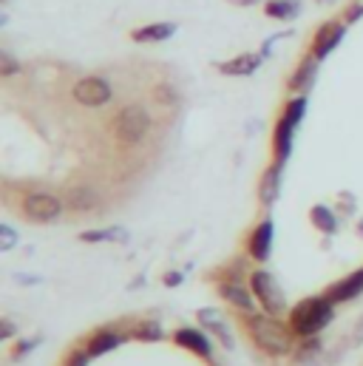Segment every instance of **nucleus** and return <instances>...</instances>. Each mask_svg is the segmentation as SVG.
Returning <instances> with one entry per match:
<instances>
[{"label": "nucleus", "mask_w": 363, "mask_h": 366, "mask_svg": "<svg viewBox=\"0 0 363 366\" xmlns=\"http://www.w3.org/2000/svg\"><path fill=\"white\" fill-rule=\"evenodd\" d=\"M179 278H182V275H179V273H171V275H168V281H165V284H168V287H176V284H179Z\"/></svg>", "instance_id": "obj_31"}, {"label": "nucleus", "mask_w": 363, "mask_h": 366, "mask_svg": "<svg viewBox=\"0 0 363 366\" xmlns=\"http://www.w3.org/2000/svg\"><path fill=\"white\" fill-rule=\"evenodd\" d=\"M15 244H18V233H15V228H12V225H0V250L9 253Z\"/></svg>", "instance_id": "obj_24"}, {"label": "nucleus", "mask_w": 363, "mask_h": 366, "mask_svg": "<svg viewBox=\"0 0 363 366\" xmlns=\"http://www.w3.org/2000/svg\"><path fill=\"white\" fill-rule=\"evenodd\" d=\"M71 97H74V103L83 105V108H103V105H108L114 100V89H111L108 80L91 74V77H83V80L74 83Z\"/></svg>", "instance_id": "obj_7"}, {"label": "nucleus", "mask_w": 363, "mask_h": 366, "mask_svg": "<svg viewBox=\"0 0 363 366\" xmlns=\"http://www.w3.org/2000/svg\"><path fill=\"white\" fill-rule=\"evenodd\" d=\"M272 236H275V222H272L270 216H264L261 222L250 230V239H247V253H250L253 261L264 264L270 259V253H272Z\"/></svg>", "instance_id": "obj_9"}, {"label": "nucleus", "mask_w": 363, "mask_h": 366, "mask_svg": "<svg viewBox=\"0 0 363 366\" xmlns=\"http://www.w3.org/2000/svg\"><path fill=\"white\" fill-rule=\"evenodd\" d=\"M154 97H157V103H162V105H176V91L168 86V83H162V86H157L154 89Z\"/></svg>", "instance_id": "obj_25"}, {"label": "nucleus", "mask_w": 363, "mask_h": 366, "mask_svg": "<svg viewBox=\"0 0 363 366\" xmlns=\"http://www.w3.org/2000/svg\"><path fill=\"white\" fill-rule=\"evenodd\" d=\"M343 34H346V20H329V23H324V26H318V32H315V37H312L310 54H315L318 60L329 57V54L341 46Z\"/></svg>", "instance_id": "obj_10"}, {"label": "nucleus", "mask_w": 363, "mask_h": 366, "mask_svg": "<svg viewBox=\"0 0 363 366\" xmlns=\"http://www.w3.org/2000/svg\"><path fill=\"white\" fill-rule=\"evenodd\" d=\"M62 202H65V210L71 213H94L100 207V190L88 188V185H74V188H65L62 193Z\"/></svg>", "instance_id": "obj_12"}, {"label": "nucleus", "mask_w": 363, "mask_h": 366, "mask_svg": "<svg viewBox=\"0 0 363 366\" xmlns=\"http://www.w3.org/2000/svg\"><path fill=\"white\" fill-rule=\"evenodd\" d=\"M0 63H4V77H12L15 71H18V63L12 60L9 51H0Z\"/></svg>", "instance_id": "obj_28"}, {"label": "nucleus", "mask_w": 363, "mask_h": 366, "mask_svg": "<svg viewBox=\"0 0 363 366\" xmlns=\"http://www.w3.org/2000/svg\"><path fill=\"white\" fill-rule=\"evenodd\" d=\"M284 165L281 162H272L267 171H264V176H261V182H258V202L264 204V207H270L275 199H278V190H281V171Z\"/></svg>", "instance_id": "obj_17"}, {"label": "nucleus", "mask_w": 363, "mask_h": 366, "mask_svg": "<svg viewBox=\"0 0 363 366\" xmlns=\"http://www.w3.org/2000/svg\"><path fill=\"white\" fill-rule=\"evenodd\" d=\"M335 318V304L324 296H307L286 313V324L296 338H318Z\"/></svg>", "instance_id": "obj_2"}, {"label": "nucleus", "mask_w": 363, "mask_h": 366, "mask_svg": "<svg viewBox=\"0 0 363 366\" xmlns=\"http://www.w3.org/2000/svg\"><path fill=\"white\" fill-rule=\"evenodd\" d=\"M261 63H264V54L244 51V54H236L225 63H216V68H219V74H225V77H250L261 68Z\"/></svg>", "instance_id": "obj_13"}, {"label": "nucleus", "mask_w": 363, "mask_h": 366, "mask_svg": "<svg viewBox=\"0 0 363 366\" xmlns=\"http://www.w3.org/2000/svg\"><path fill=\"white\" fill-rule=\"evenodd\" d=\"M318 65H321V60H318L315 54H307V57L293 68V74H289L286 89H289V91H296V94H307V91L315 86Z\"/></svg>", "instance_id": "obj_14"}, {"label": "nucleus", "mask_w": 363, "mask_h": 366, "mask_svg": "<svg viewBox=\"0 0 363 366\" xmlns=\"http://www.w3.org/2000/svg\"><path fill=\"white\" fill-rule=\"evenodd\" d=\"M32 344H34V341H20V344H18V352H15V358H20V355H26V352L32 349Z\"/></svg>", "instance_id": "obj_30"}, {"label": "nucleus", "mask_w": 363, "mask_h": 366, "mask_svg": "<svg viewBox=\"0 0 363 366\" xmlns=\"http://www.w3.org/2000/svg\"><path fill=\"white\" fill-rule=\"evenodd\" d=\"M310 218H312V225H315L321 233H326V236H332V233L338 230V213L329 210L326 204H315V207L310 210Z\"/></svg>", "instance_id": "obj_21"}, {"label": "nucleus", "mask_w": 363, "mask_h": 366, "mask_svg": "<svg viewBox=\"0 0 363 366\" xmlns=\"http://www.w3.org/2000/svg\"><path fill=\"white\" fill-rule=\"evenodd\" d=\"M176 32H179L176 23L159 20V23H148V26L133 29V32H131V40H133V43H165V40H171Z\"/></svg>", "instance_id": "obj_16"}, {"label": "nucleus", "mask_w": 363, "mask_h": 366, "mask_svg": "<svg viewBox=\"0 0 363 366\" xmlns=\"http://www.w3.org/2000/svg\"><path fill=\"white\" fill-rule=\"evenodd\" d=\"M307 114V97L298 94L296 100H289L272 128V157L275 162H286L289 154H293V142H296V131H298V122L304 119Z\"/></svg>", "instance_id": "obj_3"}, {"label": "nucleus", "mask_w": 363, "mask_h": 366, "mask_svg": "<svg viewBox=\"0 0 363 366\" xmlns=\"http://www.w3.org/2000/svg\"><path fill=\"white\" fill-rule=\"evenodd\" d=\"M233 6H253V4H258V0H230Z\"/></svg>", "instance_id": "obj_32"}, {"label": "nucleus", "mask_w": 363, "mask_h": 366, "mask_svg": "<svg viewBox=\"0 0 363 366\" xmlns=\"http://www.w3.org/2000/svg\"><path fill=\"white\" fill-rule=\"evenodd\" d=\"M357 18H363V0H352V4L346 6V12H343V20H346V23H355Z\"/></svg>", "instance_id": "obj_26"}, {"label": "nucleus", "mask_w": 363, "mask_h": 366, "mask_svg": "<svg viewBox=\"0 0 363 366\" xmlns=\"http://www.w3.org/2000/svg\"><path fill=\"white\" fill-rule=\"evenodd\" d=\"M324 296H326L335 307H338V304H349V301L360 299V296H363V267H360V270H355V273H349L346 278L335 281L332 287H326Z\"/></svg>", "instance_id": "obj_11"}, {"label": "nucleus", "mask_w": 363, "mask_h": 366, "mask_svg": "<svg viewBox=\"0 0 363 366\" xmlns=\"http://www.w3.org/2000/svg\"><path fill=\"white\" fill-rule=\"evenodd\" d=\"M173 341H176L182 349H187V352L204 358V360H210V355H213V344H210L207 332H202V329H196V327H179V329L173 332Z\"/></svg>", "instance_id": "obj_15"}, {"label": "nucleus", "mask_w": 363, "mask_h": 366, "mask_svg": "<svg viewBox=\"0 0 363 366\" xmlns=\"http://www.w3.org/2000/svg\"><path fill=\"white\" fill-rule=\"evenodd\" d=\"M0 327H4V329H0V338H4V341H9V338L15 335V324H12L9 318H4V321H0Z\"/></svg>", "instance_id": "obj_29"}, {"label": "nucleus", "mask_w": 363, "mask_h": 366, "mask_svg": "<svg viewBox=\"0 0 363 366\" xmlns=\"http://www.w3.org/2000/svg\"><path fill=\"white\" fill-rule=\"evenodd\" d=\"M199 321L204 324L207 332L219 335V341H222L227 349L233 346V338H230V332L225 329V321H222V313H219V310H202V313H199Z\"/></svg>", "instance_id": "obj_20"}, {"label": "nucleus", "mask_w": 363, "mask_h": 366, "mask_svg": "<svg viewBox=\"0 0 363 366\" xmlns=\"http://www.w3.org/2000/svg\"><path fill=\"white\" fill-rule=\"evenodd\" d=\"M301 12V0H267L264 15L272 20H296Z\"/></svg>", "instance_id": "obj_19"}, {"label": "nucleus", "mask_w": 363, "mask_h": 366, "mask_svg": "<svg viewBox=\"0 0 363 366\" xmlns=\"http://www.w3.org/2000/svg\"><path fill=\"white\" fill-rule=\"evenodd\" d=\"M244 332L256 344V349H261L270 358H286L296 349V344H293L296 335L289 329V324H284L281 318L267 315V313L244 315Z\"/></svg>", "instance_id": "obj_1"}, {"label": "nucleus", "mask_w": 363, "mask_h": 366, "mask_svg": "<svg viewBox=\"0 0 363 366\" xmlns=\"http://www.w3.org/2000/svg\"><path fill=\"white\" fill-rule=\"evenodd\" d=\"M151 125H154V119H151L148 108L139 103H131V105L119 108V114L114 117V139L122 148H136V145L148 139Z\"/></svg>", "instance_id": "obj_4"}, {"label": "nucleus", "mask_w": 363, "mask_h": 366, "mask_svg": "<svg viewBox=\"0 0 363 366\" xmlns=\"http://www.w3.org/2000/svg\"><path fill=\"white\" fill-rule=\"evenodd\" d=\"M122 344H125L122 332H117V329H100V332H94L86 341V349H88L91 358H100V355H105V352H111V349H117Z\"/></svg>", "instance_id": "obj_18"}, {"label": "nucleus", "mask_w": 363, "mask_h": 366, "mask_svg": "<svg viewBox=\"0 0 363 366\" xmlns=\"http://www.w3.org/2000/svg\"><path fill=\"white\" fill-rule=\"evenodd\" d=\"M131 335H133L136 341H162V338H165V329H162L159 321H139Z\"/></svg>", "instance_id": "obj_23"}, {"label": "nucleus", "mask_w": 363, "mask_h": 366, "mask_svg": "<svg viewBox=\"0 0 363 366\" xmlns=\"http://www.w3.org/2000/svg\"><path fill=\"white\" fill-rule=\"evenodd\" d=\"M80 242L88 244H100V242H128V230L125 228H103V230H86L80 236Z\"/></svg>", "instance_id": "obj_22"}, {"label": "nucleus", "mask_w": 363, "mask_h": 366, "mask_svg": "<svg viewBox=\"0 0 363 366\" xmlns=\"http://www.w3.org/2000/svg\"><path fill=\"white\" fill-rule=\"evenodd\" d=\"M216 289H219L222 301H227L230 307H236L242 315H250V313H256V307H258L253 289H250L242 278H222L219 284H216Z\"/></svg>", "instance_id": "obj_8"}, {"label": "nucleus", "mask_w": 363, "mask_h": 366, "mask_svg": "<svg viewBox=\"0 0 363 366\" xmlns=\"http://www.w3.org/2000/svg\"><path fill=\"white\" fill-rule=\"evenodd\" d=\"M65 213V202L48 190H32L23 196V216L37 225H51Z\"/></svg>", "instance_id": "obj_6"}, {"label": "nucleus", "mask_w": 363, "mask_h": 366, "mask_svg": "<svg viewBox=\"0 0 363 366\" xmlns=\"http://www.w3.org/2000/svg\"><path fill=\"white\" fill-rule=\"evenodd\" d=\"M91 360L88 349H77V352H71V358H65V366H86Z\"/></svg>", "instance_id": "obj_27"}, {"label": "nucleus", "mask_w": 363, "mask_h": 366, "mask_svg": "<svg viewBox=\"0 0 363 366\" xmlns=\"http://www.w3.org/2000/svg\"><path fill=\"white\" fill-rule=\"evenodd\" d=\"M250 289H253L258 307H261L267 315L281 318L284 313H289L286 296H284V289H281V284L275 281L272 273H267V270H253V273H250Z\"/></svg>", "instance_id": "obj_5"}]
</instances>
